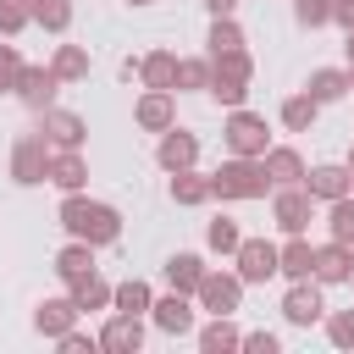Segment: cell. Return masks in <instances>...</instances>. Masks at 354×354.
<instances>
[{"label": "cell", "mask_w": 354, "mask_h": 354, "mask_svg": "<svg viewBox=\"0 0 354 354\" xmlns=\"http://www.w3.org/2000/svg\"><path fill=\"white\" fill-rule=\"evenodd\" d=\"M50 72H55L61 83H83V77H88V50H83V44H61V50L50 55Z\"/></svg>", "instance_id": "f1b7e54d"}, {"label": "cell", "mask_w": 354, "mask_h": 354, "mask_svg": "<svg viewBox=\"0 0 354 354\" xmlns=\"http://www.w3.org/2000/svg\"><path fill=\"white\" fill-rule=\"evenodd\" d=\"M260 166H266L271 188H299V183H304V155L288 149V144H271V149L260 155Z\"/></svg>", "instance_id": "2e32d148"}, {"label": "cell", "mask_w": 354, "mask_h": 354, "mask_svg": "<svg viewBox=\"0 0 354 354\" xmlns=\"http://www.w3.org/2000/svg\"><path fill=\"white\" fill-rule=\"evenodd\" d=\"M238 6H243V0H205V11H210V17H232Z\"/></svg>", "instance_id": "7bdbcfd3"}, {"label": "cell", "mask_w": 354, "mask_h": 354, "mask_svg": "<svg viewBox=\"0 0 354 354\" xmlns=\"http://www.w3.org/2000/svg\"><path fill=\"white\" fill-rule=\"evenodd\" d=\"M221 138H227V149H232V155H254V160L271 149V127H266V116H254V111H243V105H232V111H227Z\"/></svg>", "instance_id": "277c9868"}, {"label": "cell", "mask_w": 354, "mask_h": 354, "mask_svg": "<svg viewBox=\"0 0 354 354\" xmlns=\"http://www.w3.org/2000/svg\"><path fill=\"white\" fill-rule=\"evenodd\" d=\"M348 50H354V28H348Z\"/></svg>", "instance_id": "bcb514c9"}, {"label": "cell", "mask_w": 354, "mask_h": 354, "mask_svg": "<svg viewBox=\"0 0 354 354\" xmlns=\"http://www.w3.org/2000/svg\"><path fill=\"white\" fill-rule=\"evenodd\" d=\"M282 315H288V326H315V321L326 315V304H321V282H315V277H299V282L282 293Z\"/></svg>", "instance_id": "30bf717a"}, {"label": "cell", "mask_w": 354, "mask_h": 354, "mask_svg": "<svg viewBox=\"0 0 354 354\" xmlns=\"http://www.w3.org/2000/svg\"><path fill=\"white\" fill-rule=\"evenodd\" d=\"M22 28H33V11H28L22 0H0V33H6V39H17Z\"/></svg>", "instance_id": "8d00e7d4"}, {"label": "cell", "mask_w": 354, "mask_h": 354, "mask_svg": "<svg viewBox=\"0 0 354 354\" xmlns=\"http://www.w3.org/2000/svg\"><path fill=\"white\" fill-rule=\"evenodd\" d=\"M55 343H61L66 354H94V348H100V337H88V332H77V326H72V332H61Z\"/></svg>", "instance_id": "60d3db41"}, {"label": "cell", "mask_w": 354, "mask_h": 354, "mask_svg": "<svg viewBox=\"0 0 354 354\" xmlns=\"http://www.w3.org/2000/svg\"><path fill=\"white\" fill-rule=\"evenodd\" d=\"M238 348H249V354H277L282 343H277V332H243V343Z\"/></svg>", "instance_id": "b9f144b4"}, {"label": "cell", "mask_w": 354, "mask_h": 354, "mask_svg": "<svg viewBox=\"0 0 354 354\" xmlns=\"http://www.w3.org/2000/svg\"><path fill=\"white\" fill-rule=\"evenodd\" d=\"M310 188L299 183V188H271V221L282 227V232H304L310 227Z\"/></svg>", "instance_id": "4fadbf2b"}, {"label": "cell", "mask_w": 354, "mask_h": 354, "mask_svg": "<svg viewBox=\"0 0 354 354\" xmlns=\"http://www.w3.org/2000/svg\"><path fill=\"white\" fill-rule=\"evenodd\" d=\"M304 188H310V199H343L348 194V166H337V160L304 166Z\"/></svg>", "instance_id": "44dd1931"}, {"label": "cell", "mask_w": 354, "mask_h": 354, "mask_svg": "<svg viewBox=\"0 0 354 354\" xmlns=\"http://www.w3.org/2000/svg\"><path fill=\"white\" fill-rule=\"evenodd\" d=\"M326 238H337V243H354V194H343V199H326Z\"/></svg>", "instance_id": "d6a6232c"}, {"label": "cell", "mask_w": 354, "mask_h": 354, "mask_svg": "<svg viewBox=\"0 0 354 354\" xmlns=\"http://www.w3.org/2000/svg\"><path fill=\"white\" fill-rule=\"evenodd\" d=\"M127 6H149V0H127Z\"/></svg>", "instance_id": "7dc6e473"}, {"label": "cell", "mask_w": 354, "mask_h": 354, "mask_svg": "<svg viewBox=\"0 0 354 354\" xmlns=\"http://www.w3.org/2000/svg\"><path fill=\"white\" fill-rule=\"evenodd\" d=\"M348 271H354V243H337V238L315 243V266H310V277H315L321 288H332V282H348Z\"/></svg>", "instance_id": "5bb4252c"}, {"label": "cell", "mask_w": 354, "mask_h": 354, "mask_svg": "<svg viewBox=\"0 0 354 354\" xmlns=\"http://www.w3.org/2000/svg\"><path fill=\"white\" fill-rule=\"evenodd\" d=\"M11 94H17V100L33 111V116H39V111H50V105H55L61 77H55L50 66H28V61H22V72H17V88H11Z\"/></svg>", "instance_id": "52a82bcc"}, {"label": "cell", "mask_w": 354, "mask_h": 354, "mask_svg": "<svg viewBox=\"0 0 354 354\" xmlns=\"http://www.w3.org/2000/svg\"><path fill=\"white\" fill-rule=\"evenodd\" d=\"M44 183H55L61 194H77V188L88 183V160H83V149H50V171H44Z\"/></svg>", "instance_id": "e0dca14e"}, {"label": "cell", "mask_w": 354, "mask_h": 354, "mask_svg": "<svg viewBox=\"0 0 354 354\" xmlns=\"http://www.w3.org/2000/svg\"><path fill=\"white\" fill-rule=\"evenodd\" d=\"M94 337H100V348H111V354H138V348H144V315H122V310H116Z\"/></svg>", "instance_id": "9a60e30c"}, {"label": "cell", "mask_w": 354, "mask_h": 354, "mask_svg": "<svg viewBox=\"0 0 354 354\" xmlns=\"http://www.w3.org/2000/svg\"><path fill=\"white\" fill-rule=\"evenodd\" d=\"M315 111H321V105H315L310 94H293V100H282V127H288V133H310V127H315Z\"/></svg>", "instance_id": "836d02e7"}, {"label": "cell", "mask_w": 354, "mask_h": 354, "mask_svg": "<svg viewBox=\"0 0 354 354\" xmlns=\"http://www.w3.org/2000/svg\"><path fill=\"white\" fill-rule=\"evenodd\" d=\"M326 337H332L337 348H354V310H332V315H326Z\"/></svg>", "instance_id": "f35d334b"}, {"label": "cell", "mask_w": 354, "mask_h": 354, "mask_svg": "<svg viewBox=\"0 0 354 354\" xmlns=\"http://www.w3.org/2000/svg\"><path fill=\"white\" fill-rule=\"evenodd\" d=\"M22 6H33V0H22Z\"/></svg>", "instance_id": "681fc988"}, {"label": "cell", "mask_w": 354, "mask_h": 354, "mask_svg": "<svg viewBox=\"0 0 354 354\" xmlns=\"http://www.w3.org/2000/svg\"><path fill=\"white\" fill-rule=\"evenodd\" d=\"M343 72H348V88H354V50H348V66H343Z\"/></svg>", "instance_id": "ee69618b"}, {"label": "cell", "mask_w": 354, "mask_h": 354, "mask_svg": "<svg viewBox=\"0 0 354 354\" xmlns=\"http://www.w3.org/2000/svg\"><path fill=\"white\" fill-rule=\"evenodd\" d=\"M171 205H210V177H199L194 166L171 171Z\"/></svg>", "instance_id": "f546056e"}, {"label": "cell", "mask_w": 354, "mask_h": 354, "mask_svg": "<svg viewBox=\"0 0 354 354\" xmlns=\"http://www.w3.org/2000/svg\"><path fill=\"white\" fill-rule=\"evenodd\" d=\"M138 77H144V88H171L177 83V55L171 50H149L138 61Z\"/></svg>", "instance_id": "4316f807"}, {"label": "cell", "mask_w": 354, "mask_h": 354, "mask_svg": "<svg viewBox=\"0 0 354 354\" xmlns=\"http://www.w3.org/2000/svg\"><path fill=\"white\" fill-rule=\"evenodd\" d=\"M44 171H50V144H44V133H22V138L11 144V177H17L22 188H33V183H44Z\"/></svg>", "instance_id": "8992f818"}, {"label": "cell", "mask_w": 354, "mask_h": 354, "mask_svg": "<svg viewBox=\"0 0 354 354\" xmlns=\"http://www.w3.org/2000/svg\"><path fill=\"white\" fill-rule=\"evenodd\" d=\"M266 194H271V177H266V166L254 155H232V160H221L210 171V199H221V205H232V199H266Z\"/></svg>", "instance_id": "7a4b0ae2"}, {"label": "cell", "mask_w": 354, "mask_h": 354, "mask_svg": "<svg viewBox=\"0 0 354 354\" xmlns=\"http://www.w3.org/2000/svg\"><path fill=\"white\" fill-rule=\"evenodd\" d=\"M55 221L66 227V238H83V243H94V249H105V243H116V238H122V216H116V205L88 199L83 188L61 199Z\"/></svg>", "instance_id": "6da1fadb"}, {"label": "cell", "mask_w": 354, "mask_h": 354, "mask_svg": "<svg viewBox=\"0 0 354 354\" xmlns=\"http://www.w3.org/2000/svg\"><path fill=\"white\" fill-rule=\"evenodd\" d=\"M232 266H238L243 288H249V282H271V277H277V243H271V238H243V243L232 249Z\"/></svg>", "instance_id": "9c48e42d"}, {"label": "cell", "mask_w": 354, "mask_h": 354, "mask_svg": "<svg viewBox=\"0 0 354 354\" xmlns=\"http://www.w3.org/2000/svg\"><path fill=\"white\" fill-rule=\"evenodd\" d=\"M83 271H94V243H83V238H72L61 254H55V277L61 282H77Z\"/></svg>", "instance_id": "83f0119b"}, {"label": "cell", "mask_w": 354, "mask_h": 354, "mask_svg": "<svg viewBox=\"0 0 354 354\" xmlns=\"http://www.w3.org/2000/svg\"><path fill=\"white\" fill-rule=\"evenodd\" d=\"M243 343V332L232 326V315H210V326H199V348L205 354H232Z\"/></svg>", "instance_id": "484cf974"}, {"label": "cell", "mask_w": 354, "mask_h": 354, "mask_svg": "<svg viewBox=\"0 0 354 354\" xmlns=\"http://www.w3.org/2000/svg\"><path fill=\"white\" fill-rule=\"evenodd\" d=\"M28 11H33V28H44V33H66L72 28V0H33Z\"/></svg>", "instance_id": "1f68e13d"}, {"label": "cell", "mask_w": 354, "mask_h": 354, "mask_svg": "<svg viewBox=\"0 0 354 354\" xmlns=\"http://www.w3.org/2000/svg\"><path fill=\"white\" fill-rule=\"evenodd\" d=\"M304 94H310L315 105H332V100L348 94V72H343V66H315L310 83H304Z\"/></svg>", "instance_id": "603a6c76"}, {"label": "cell", "mask_w": 354, "mask_h": 354, "mask_svg": "<svg viewBox=\"0 0 354 354\" xmlns=\"http://www.w3.org/2000/svg\"><path fill=\"white\" fill-rule=\"evenodd\" d=\"M210 55H227V50H243V28H238V17H216L210 22Z\"/></svg>", "instance_id": "e575fe53"}, {"label": "cell", "mask_w": 354, "mask_h": 354, "mask_svg": "<svg viewBox=\"0 0 354 354\" xmlns=\"http://www.w3.org/2000/svg\"><path fill=\"white\" fill-rule=\"evenodd\" d=\"M348 194H354V171H348Z\"/></svg>", "instance_id": "f6af8a7d"}, {"label": "cell", "mask_w": 354, "mask_h": 354, "mask_svg": "<svg viewBox=\"0 0 354 354\" xmlns=\"http://www.w3.org/2000/svg\"><path fill=\"white\" fill-rule=\"evenodd\" d=\"M77 304H72V293H61V299H44L39 310H33V332H44V337H61V332H72L77 326Z\"/></svg>", "instance_id": "ffe728a7"}, {"label": "cell", "mask_w": 354, "mask_h": 354, "mask_svg": "<svg viewBox=\"0 0 354 354\" xmlns=\"http://www.w3.org/2000/svg\"><path fill=\"white\" fill-rule=\"evenodd\" d=\"M155 160H160V171H188V166H199V138L171 122L160 133V144H155Z\"/></svg>", "instance_id": "7c38bea8"}, {"label": "cell", "mask_w": 354, "mask_h": 354, "mask_svg": "<svg viewBox=\"0 0 354 354\" xmlns=\"http://www.w3.org/2000/svg\"><path fill=\"white\" fill-rule=\"evenodd\" d=\"M66 293H72V304L88 315V310H111V282L100 277V271H83L77 282H66Z\"/></svg>", "instance_id": "7402d4cb"}, {"label": "cell", "mask_w": 354, "mask_h": 354, "mask_svg": "<svg viewBox=\"0 0 354 354\" xmlns=\"http://www.w3.org/2000/svg\"><path fill=\"white\" fill-rule=\"evenodd\" d=\"M205 243H210L216 254H232V249L243 243V232H238V221H232V216H216V221L205 227Z\"/></svg>", "instance_id": "d590c367"}, {"label": "cell", "mask_w": 354, "mask_h": 354, "mask_svg": "<svg viewBox=\"0 0 354 354\" xmlns=\"http://www.w3.org/2000/svg\"><path fill=\"white\" fill-rule=\"evenodd\" d=\"M205 271H210V266H205L199 254H188V249L166 260V282H171V293H188V299H194V288H199V277H205Z\"/></svg>", "instance_id": "cb8c5ba5"}, {"label": "cell", "mask_w": 354, "mask_h": 354, "mask_svg": "<svg viewBox=\"0 0 354 354\" xmlns=\"http://www.w3.org/2000/svg\"><path fill=\"white\" fill-rule=\"evenodd\" d=\"M293 17H299V28H326L332 22V0H293Z\"/></svg>", "instance_id": "74e56055"}, {"label": "cell", "mask_w": 354, "mask_h": 354, "mask_svg": "<svg viewBox=\"0 0 354 354\" xmlns=\"http://www.w3.org/2000/svg\"><path fill=\"white\" fill-rule=\"evenodd\" d=\"M177 94H194V88H210V55H177Z\"/></svg>", "instance_id": "4dcf8cb0"}, {"label": "cell", "mask_w": 354, "mask_h": 354, "mask_svg": "<svg viewBox=\"0 0 354 354\" xmlns=\"http://www.w3.org/2000/svg\"><path fill=\"white\" fill-rule=\"evenodd\" d=\"M133 122H138L144 133H166V127L177 122V88H144L138 105H133Z\"/></svg>", "instance_id": "8fae6325"}, {"label": "cell", "mask_w": 354, "mask_h": 354, "mask_svg": "<svg viewBox=\"0 0 354 354\" xmlns=\"http://www.w3.org/2000/svg\"><path fill=\"white\" fill-rule=\"evenodd\" d=\"M348 288H354V271H348Z\"/></svg>", "instance_id": "c3c4849f"}, {"label": "cell", "mask_w": 354, "mask_h": 354, "mask_svg": "<svg viewBox=\"0 0 354 354\" xmlns=\"http://www.w3.org/2000/svg\"><path fill=\"white\" fill-rule=\"evenodd\" d=\"M17 72H22L17 44H0V94H11V88H17Z\"/></svg>", "instance_id": "ab89813d"}, {"label": "cell", "mask_w": 354, "mask_h": 354, "mask_svg": "<svg viewBox=\"0 0 354 354\" xmlns=\"http://www.w3.org/2000/svg\"><path fill=\"white\" fill-rule=\"evenodd\" d=\"M310 266H315V243L304 232H288V243H277V277L299 282V277H310Z\"/></svg>", "instance_id": "d6986e66"}, {"label": "cell", "mask_w": 354, "mask_h": 354, "mask_svg": "<svg viewBox=\"0 0 354 354\" xmlns=\"http://www.w3.org/2000/svg\"><path fill=\"white\" fill-rule=\"evenodd\" d=\"M194 299H199V310H210V315H232V310L243 304V277H238V271H205L199 288H194Z\"/></svg>", "instance_id": "5b68a950"}, {"label": "cell", "mask_w": 354, "mask_h": 354, "mask_svg": "<svg viewBox=\"0 0 354 354\" xmlns=\"http://www.w3.org/2000/svg\"><path fill=\"white\" fill-rule=\"evenodd\" d=\"M39 133H44V144H50V149H83V138H88V122H83L77 111H61V105H50V111H39Z\"/></svg>", "instance_id": "ba28073f"}, {"label": "cell", "mask_w": 354, "mask_h": 354, "mask_svg": "<svg viewBox=\"0 0 354 354\" xmlns=\"http://www.w3.org/2000/svg\"><path fill=\"white\" fill-rule=\"evenodd\" d=\"M149 321H155L160 332L183 337V332H194V299H188V293H166V299L149 304Z\"/></svg>", "instance_id": "ac0fdd59"}, {"label": "cell", "mask_w": 354, "mask_h": 354, "mask_svg": "<svg viewBox=\"0 0 354 354\" xmlns=\"http://www.w3.org/2000/svg\"><path fill=\"white\" fill-rule=\"evenodd\" d=\"M249 77H254V61H249V50H227V55H210V100L216 105H243L249 100Z\"/></svg>", "instance_id": "3957f363"}, {"label": "cell", "mask_w": 354, "mask_h": 354, "mask_svg": "<svg viewBox=\"0 0 354 354\" xmlns=\"http://www.w3.org/2000/svg\"><path fill=\"white\" fill-rule=\"evenodd\" d=\"M149 304H155V288L138 282V277H127V282L111 288V310H122V315H149Z\"/></svg>", "instance_id": "d4e9b609"}]
</instances>
